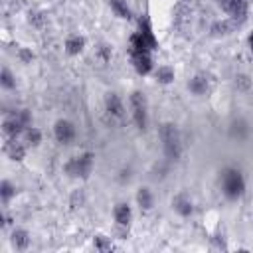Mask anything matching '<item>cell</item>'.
I'll list each match as a JSON object with an SVG mask.
<instances>
[{"instance_id": "25", "label": "cell", "mask_w": 253, "mask_h": 253, "mask_svg": "<svg viewBox=\"0 0 253 253\" xmlns=\"http://www.w3.org/2000/svg\"><path fill=\"white\" fill-rule=\"evenodd\" d=\"M20 55H22V59H24V61H28V59H32V57H34V55H32V53H28V51H22Z\"/></svg>"}, {"instance_id": "17", "label": "cell", "mask_w": 253, "mask_h": 253, "mask_svg": "<svg viewBox=\"0 0 253 253\" xmlns=\"http://www.w3.org/2000/svg\"><path fill=\"white\" fill-rule=\"evenodd\" d=\"M188 89H190L194 95H204V93L208 91V81H206V77H202V75H196L194 79H190V83H188Z\"/></svg>"}, {"instance_id": "20", "label": "cell", "mask_w": 253, "mask_h": 253, "mask_svg": "<svg viewBox=\"0 0 253 253\" xmlns=\"http://www.w3.org/2000/svg\"><path fill=\"white\" fill-rule=\"evenodd\" d=\"M24 136H26V144H30V146H38L42 142V132L34 126H28L24 130Z\"/></svg>"}, {"instance_id": "16", "label": "cell", "mask_w": 253, "mask_h": 253, "mask_svg": "<svg viewBox=\"0 0 253 253\" xmlns=\"http://www.w3.org/2000/svg\"><path fill=\"white\" fill-rule=\"evenodd\" d=\"M12 245H14L18 251L28 249V245H30V235H28V231H24V229H14V233H12Z\"/></svg>"}, {"instance_id": "23", "label": "cell", "mask_w": 253, "mask_h": 253, "mask_svg": "<svg viewBox=\"0 0 253 253\" xmlns=\"http://www.w3.org/2000/svg\"><path fill=\"white\" fill-rule=\"evenodd\" d=\"M0 194H2V200H4V202H8V200L16 194V188H14L8 180H4V182L0 184Z\"/></svg>"}, {"instance_id": "12", "label": "cell", "mask_w": 253, "mask_h": 253, "mask_svg": "<svg viewBox=\"0 0 253 253\" xmlns=\"http://www.w3.org/2000/svg\"><path fill=\"white\" fill-rule=\"evenodd\" d=\"M6 154H8L12 160H22V158H24V154H26V146L18 140V136L8 138V142H6Z\"/></svg>"}, {"instance_id": "26", "label": "cell", "mask_w": 253, "mask_h": 253, "mask_svg": "<svg viewBox=\"0 0 253 253\" xmlns=\"http://www.w3.org/2000/svg\"><path fill=\"white\" fill-rule=\"evenodd\" d=\"M249 47H251V51H253V32H251V36H249Z\"/></svg>"}, {"instance_id": "14", "label": "cell", "mask_w": 253, "mask_h": 253, "mask_svg": "<svg viewBox=\"0 0 253 253\" xmlns=\"http://www.w3.org/2000/svg\"><path fill=\"white\" fill-rule=\"evenodd\" d=\"M172 206H174V210L182 215V217H188L190 213H192V200L186 196V194H180V196H176L174 198V202H172Z\"/></svg>"}, {"instance_id": "5", "label": "cell", "mask_w": 253, "mask_h": 253, "mask_svg": "<svg viewBox=\"0 0 253 253\" xmlns=\"http://www.w3.org/2000/svg\"><path fill=\"white\" fill-rule=\"evenodd\" d=\"M156 38L150 30L148 20H140V30L130 36V51H148L152 53L156 49Z\"/></svg>"}, {"instance_id": "4", "label": "cell", "mask_w": 253, "mask_h": 253, "mask_svg": "<svg viewBox=\"0 0 253 253\" xmlns=\"http://www.w3.org/2000/svg\"><path fill=\"white\" fill-rule=\"evenodd\" d=\"M32 123V117L26 109H18V111H12L10 115H6L4 123H2V128H4V134L8 138H14V136H20Z\"/></svg>"}, {"instance_id": "7", "label": "cell", "mask_w": 253, "mask_h": 253, "mask_svg": "<svg viewBox=\"0 0 253 253\" xmlns=\"http://www.w3.org/2000/svg\"><path fill=\"white\" fill-rule=\"evenodd\" d=\"M75 132H77L75 130V125L69 119H59L53 125V134H55V140L59 144H69L75 138Z\"/></svg>"}, {"instance_id": "22", "label": "cell", "mask_w": 253, "mask_h": 253, "mask_svg": "<svg viewBox=\"0 0 253 253\" xmlns=\"http://www.w3.org/2000/svg\"><path fill=\"white\" fill-rule=\"evenodd\" d=\"M156 77H158V81L160 83H170L172 79H174V69L172 67H158V71H156Z\"/></svg>"}, {"instance_id": "15", "label": "cell", "mask_w": 253, "mask_h": 253, "mask_svg": "<svg viewBox=\"0 0 253 253\" xmlns=\"http://www.w3.org/2000/svg\"><path fill=\"white\" fill-rule=\"evenodd\" d=\"M83 47H85V40H83L81 36H77V34H73V36H69V38L65 40V51H67L69 55L81 53Z\"/></svg>"}, {"instance_id": "10", "label": "cell", "mask_w": 253, "mask_h": 253, "mask_svg": "<svg viewBox=\"0 0 253 253\" xmlns=\"http://www.w3.org/2000/svg\"><path fill=\"white\" fill-rule=\"evenodd\" d=\"M105 105H107V113L111 115V119H117V121L125 119V107L117 93H109L105 99Z\"/></svg>"}, {"instance_id": "6", "label": "cell", "mask_w": 253, "mask_h": 253, "mask_svg": "<svg viewBox=\"0 0 253 253\" xmlns=\"http://www.w3.org/2000/svg\"><path fill=\"white\" fill-rule=\"evenodd\" d=\"M130 103V113H132V121L136 125L138 130H144L148 125V105H146V97L140 91H134L128 99Z\"/></svg>"}, {"instance_id": "13", "label": "cell", "mask_w": 253, "mask_h": 253, "mask_svg": "<svg viewBox=\"0 0 253 253\" xmlns=\"http://www.w3.org/2000/svg\"><path fill=\"white\" fill-rule=\"evenodd\" d=\"M247 134H249V126H247V123H245L243 119H237V121L231 123V126H229V136H231L233 140H245Z\"/></svg>"}, {"instance_id": "8", "label": "cell", "mask_w": 253, "mask_h": 253, "mask_svg": "<svg viewBox=\"0 0 253 253\" xmlns=\"http://www.w3.org/2000/svg\"><path fill=\"white\" fill-rule=\"evenodd\" d=\"M219 6L237 22L245 20L247 14V0H219Z\"/></svg>"}, {"instance_id": "1", "label": "cell", "mask_w": 253, "mask_h": 253, "mask_svg": "<svg viewBox=\"0 0 253 253\" xmlns=\"http://www.w3.org/2000/svg\"><path fill=\"white\" fill-rule=\"evenodd\" d=\"M158 138L162 142L164 156L168 160H180L182 156V136L174 123H162L158 126Z\"/></svg>"}, {"instance_id": "3", "label": "cell", "mask_w": 253, "mask_h": 253, "mask_svg": "<svg viewBox=\"0 0 253 253\" xmlns=\"http://www.w3.org/2000/svg\"><path fill=\"white\" fill-rule=\"evenodd\" d=\"M93 166H95V154L93 152H81L79 156H71L63 170L67 176L71 178H81V180H87L93 172Z\"/></svg>"}, {"instance_id": "9", "label": "cell", "mask_w": 253, "mask_h": 253, "mask_svg": "<svg viewBox=\"0 0 253 253\" xmlns=\"http://www.w3.org/2000/svg\"><path fill=\"white\" fill-rule=\"evenodd\" d=\"M130 61L136 69V73L146 75L152 71V57L148 51H130Z\"/></svg>"}, {"instance_id": "24", "label": "cell", "mask_w": 253, "mask_h": 253, "mask_svg": "<svg viewBox=\"0 0 253 253\" xmlns=\"http://www.w3.org/2000/svg\"><path fill=\"white\" fill-rule=\"evenodd\" d=\"M0 79H2V85H4L6 89H14V87H16V81H14L12 73H10L6 67L2 69V75H0Z\"/></svg>"}, {"instance_id": "11", "label": "cell", "mask_w": 253, "mask_h": 253, "mask_svg": "<svg viewBox=\"0 0 253 253\" xmlns=\"http://www.w3.org/2000/svg\"><path fill=\"white\" fill-rule=\"evenodd\" d=\"M113 215H115L117 225L128 227V225H130V219H132V210H130V206H128L126 202H119V204L115 206V210H113Z\"/></svg>"}, {"instance_id": "21", "label": "cell", "mask_w": 253, "mask_h": 253, "mask_svg": "<svg viewBox=\"0 0 253 253\" xmlns=\"http://www.w3.org/2000/svg\"><path fill=\"white\" fill-rule=\"evenodd\" d=\"M93 245H95V249H99V251H111V249H113L111 239H109V237H105V235H95Z\"/></svg>"}, {"instance_id": "2", "label": "cell", "mask_w": 253, "mask_h": 253, "mask_svg": "<svg viewBox=\"0 0 253 253\" xmlns=\"http://www.w3.org/2000/svg\"><path fill=\"white\" fill-rule=\"evenodd\" d=\"M219 184H221V192L227 200H239L245 192V178L243 172L235 166H227L221 170L219 176Z\"/></svg>"}, {"instance_id": "19", "label": "cell", "mask_w": 253, "mask_h": 253, "mask_svg": "<svg viewBox=\"0 0 253 253\" xmlns=\"http://www.w3.org/2000/svg\"><path fill=\"white\" fill-rule=\"evenodd\" d=\"M111 8H113V12H115L119 18H125V20L130 18V8L126 6L125 0H111Z\"/></svg>"}, {"instance_id": "18", "label": "cell", "mask_w": 253, "mask_h": 253, "mask_svg": "<svg viewBox=\"0 0 253 253\" xmlns=\"http://www.w3.org/2000/svg\"><path fill=\"white\" fill-rule=\"evenodd\" d=\"M136 202H138V206H140L142 210H150L152 204H154V198H152L150 188H140L138 194H136Z\"/></svg>"}]
</instances>
